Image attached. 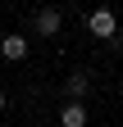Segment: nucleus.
Here are the masks:
<instances>
[{
  "instance_id": "7ed1b4c3",
  "label": "nucleus",
  "mask_w": 123,
  "mask_h": 127,
  "mask_svg": "<svg viewBox=\"0 0 123 127\" xmlns=\"http://www.w3.org/2000/svg\"><path fill=\"white\" fill-rule=\"evenodd\" d=\"M59 127H87V109L73 100V104H64L59 109Z\"/></svg>"
},
{
  "instance_id": "39448f33",
  "label": "nucleus",
  "mask_w": 123,
  "mask_h": 127,
  "mask_svg": "<svg viewBox=\"0 0 123 127\" xmlns=\"http://www.w3.org/2000/svg\"><path fill=\"white\" fill-rule=\"evenodd\" d=\"M68 91H73V95H82V91H87V77H82V73H73V77H68Z\"/></svg>"
},
{
  "instance_id": "f03ea898",
  "label": "nucleus",
  "mask_w": 123,
  "mask_h": 127,
  "mask_svg": "<svg viewBox=\"0 0 123 127\" xmlns=\"http://www.w3.org/2000/svg\"><path fill=\"white\" fill-rule=\"evenodd\" d=\"M0 55H5L9 64H18V59H27V36H18V32H9V36L0 41Z\"/></svg>"
},
{
  "instance_id": "423d86ee",
  "label": "nucleus",
  "mask_w": 123,
  "mask_h": 127,
  "mask_svg": "<svg viewBox=\"0 0 123 127\" xmlns=\"http://www.w3.org/2000/svg\"><path fill=\"white\" fill-rule=\"evenodd\" d=\"M0 109H5V91H0Z\"/></svg>"
},
{
  "instance_id": "f257e3e1",
  "label": "nucleus",
  "mask_w": 123,
  "mask_h": 127,
  "mask_svg": "<svg viewBox=\"0 0 123 127\" xmlns=\"http://www.w3.org/2000/svg\"><path fill=\"white\" fill-rule=\"evenodd\" d=\"M87 27H91V36L110 41V36H114V9H91V14H87Z\"/></svg>"
},
{
  "instance_id": "20e7f679",
  "label": "nucleus",
  "mask_w": 123,
  "mask_h": 127,
  "mask_svg": "<svg viewBox=\"0 0 123 127\" xmlns=\"http://www.w3.org/2000/svg\"><path fill=\"white\" fill-rule=\"evenodd\" d=\"M32 23H37V32H41V36H55V32H59V23H64V18H59V9H41V14H37Z\"/></svg>"
}]
</instances>
